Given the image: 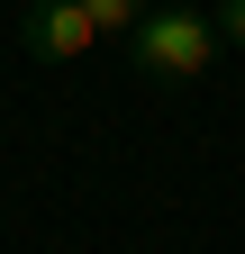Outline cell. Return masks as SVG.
<instances>
[{
    "mask_svg": "<svg viewBox=\"0 0 245 254\" xmlns=\"http://www.w3.org/2000/svg\"><path fill=\"white\" fill-rule=\"evenodd\" d=\"M18 46L37 55V64H73V55H91V46H100V27H91V9H82V0H37V9L18 18Z\"/></svg>",
    "mask_w": 245,
    "mask_h": 254,
    "instance_id": "7a4b0ae2",
    "label": "cell"
},
{
    "mask_svg": "<svg viewBox=\"0 0 245 254\" xmlns=\"http://www.w3.org/2000/svg\"><path fill=\"white\" fill-rule=\"evenodd\" d=\"M127 64H136L145 82H200L209 64H218V18L191 9V0H164V9H145V18H136Z\"/></svg>",
    "mask_w": 245,
    "mask_h": 254,
    "instance_id": "6da1fadb",
    "label": "cell"
},
{
    "mask_svg": "<svg viewBox=\"0 0 245 254\" xmlns=\"http://www.w3.org/2000/svg\"><path fill=\"white\" fill-rule=\"evenodd\" d=\"M91 9V27H100V37H136V18L155 9V0H82Z\"/></svg>",
    "mask_w": 245,
    "mask_h": 254,
    "instance_id": "3957f363",
    "label": "cell"
},
{
    "mask_svg": "<svg viewBox=\"0 0 245 254\" xmlns=\"http://www.w3.org/2000/svg\"><path fill=\"white\" fill-rule=\"evenodd\" d=\"M209 18H218V46H245V0H218Z\"/></svg>",
    "mask_w": 245,
    "mask_h": 254,
    "instance_id": "277c9868",
    "label": "cell"
}]
</instances>
